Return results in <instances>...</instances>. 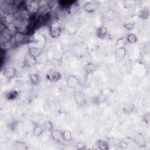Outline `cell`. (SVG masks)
I'll return each mask as SVG.
<instances>
[{
	"instance_id": "1",
	"label": "cell",
	"mask_w": 150,
	"mask_h": 150,
	"mask_svg": "<svg viewBox=\"0 0 150 150\" xmlns=\"http://www.w3.org/2000/svg\"><path fill=\"white\" fill-rule=\"evenodd\" d=\"M49 35L52 38H57L60 36L62 33L61 25L57 20L52 21L49 26Z\"/></svg>"
},
{
	"instance_id": "2",
	"label": "cell",
	"mask_w": 150,
	"mask_h": 150,
	"mask_svg": "<svg viewBox=\"0 0 150 150\" xmlns=\"http://www.w3.org/2000/svg\"><path fill=\"white\" fill-rule=\"evenodd\" d=\"M13 39L15 46H18L26 43L28 41V34L16 30L13 34Z\"/></svg>"
},
{
	"instance_id": "3",
	"label": "cell",
	"mask_w": 150,
	"mask_h": 150,
	"mask_svg": "<svg viewBox=\"0 0 150 150\" xmlns=\"http://www.w3.org/2000/svg\"><path fill=\"white\" fill-rule=\"evenodd\" d=\"M73 98L76 103L79 106H84L87 103V99L86 95L81 91H75L73 93Z\"/></svg>"
},
{
	"instance_id": "4",
	"label": "cell",
	"mask_w": 150,
	"mask_h": 150,
	"mask_svg": "<svg viewBox=\"0 0 150 150\" xmlns=\"http://www.w3.org/2000/svg\"><path fill=\"white\" fill-rule=\"evenodd\" d=\"M46 77L47 80L51 82H56L59 81L62 78V74L57 70H51L47 72Z\"/></svg>"
},
{
	"instance_id": "5",
	"label": "cell",
	"mask_w": 150,
	"mask_h": 150,
	"mask_svg": "<svg viewBox=\"0 0 150 150\" xmlns=\"http://www.w3.org/2000/svg\"><path fill=\"white\" fill-rule=\"evenodd\" d=\"M66 83L67 86L72 89L76 88L80 84V80L79 78L73 75H70L67 78Z\"/></svg>"
},
{
	"instance_id": "6",
	"label": "cell",
	"mask_w": 150,
	"mask_h": 150,
	"mask_svg": "<svg viewBox=\"0 0 150 150\" xmlns=\"http://www.w3.org/2000/svg\"><path fill=\"white\" fill-rule=\"evenodd\" d=\"M16 74V70L13 66H7L4 67L3 70L4 76L8 80L13 79Z\"/></svg>"
},
{
	"instance_id": "7",
	"label": "cell",
	"mask_w": 150,
	"mask_h": 150,
	"mask_svg": "<svg viewBox=\"0 0 150 150\" xmlns=\"http://www.w3.org/2000/svg\"><path fill=\"white\" fill-rule=\"evenodd\" d=\"M38 63V60L36 57H33L29 54H27L23 60V66L25 67H32L35 66Z\"/></svg>"
},
{
	"instance_id": "8",
	"label": "cell",
	"mask_w": 150,
	"mask_h": 150,
	"mask_svg": "<svg viewBox=\"0 0 150 150\" xmlns=\"http://www.w3.org/2000/svg\"><path fill=\"white\" fill-rule=\"evenodd\" d=\"M98 8V4L96 2H87L83 6V9L88 13L95 12Z\"/></svg>"
},
{
	"instance_id": "9",
	"label": "cell",
	"mask_w": 150,
	"mask_h": 150,
	"mask_svg": "<svg viewBox=\"0 0 150 150\" xmlns=\"http://www.w3.org/2000/svg\"><path fill=\"white\" fill-rule=\"evenodd\" d=\"M134 142L141 147H145L146 145V140L145 136L141 133H137L134 137Z\"/></svg>"
},
{
	"instance_id": "10",
	"label": "cell",
	"mask_w": 150,
	"mask_h": 150,
	"mask_svg": "<svg viewBox=\"0 0 150 150\" xmlns=\"http://www.w3.org/2000/svg\"><path fill=\"white\" fill-rule=\"evenodd\" d=\"M42 53V49L40 47H36V46H30L28 49V54L29 55L38 57Z\"/></svg>"
},
{
	"instance_id": "11",
	"label": "cell",
	"mask_w": 150,
	"mask_h": 150,
	"mask_svg": "<svg viewBox=\"0 0 150 150\" xmlns=\"http://www.w3.org/2000/svg\"><path fill=\"white\" fill-rule=\"evenodd\" d=\"M99 66L97 64L94 63H88L86 64L84 67V71L87 74H91L95 72L97 69L98 68Z\"/></svg>"
},
{
	"instance_id": "12",
	"label": "cell",
	"mask_w": 150,
	"mask_h": 150,
	"mask_svg": "<svg viewBox=\"0 0 150 150\" xmlns=\"http://www.w3.org/2000/svg\"><path fill=\"white\" fill-rule=\"evenodd\" d=\"M50 135L52 139L56 142H60L63 140L62 132L57 129H53L50 131Z\"/></svg>"
},
{
	"instance_id": "13",
	"label": "cell",
	"mask_w": 150,
	"mask_h": 150,
	"mask_svg": "<svg viewBox=\"0 0 150 150\" xmlns=\"http://www.w3.org/2000/svg\"><path fill=\"white\" fill-rule=\"evenodd\" d=\"M127 50L125 47L117 48L115 51V56L117 59H123L127 55Z\"/></svg>"
},
{
	"instance_id": "14",
	"label": "cell",
	"mask_w": 150,
	"mask_h": 150,
	"mask_svg": "<svg viewBox=\"0 0 150 150\" xmlns=\"http://www.w3.org/2000/svg\"><path fill=\"white\" fill-rule=\"evenodd\" d=\"M96 34L97 37L100 39H104L108 35V29L105 26H101L97 29Z\"/></svg>"
},
{
	"instance_id": "15",
	"label": "cell",
	"mask_w": 150,
	"mask_h": 150,
	"mask_svg": "<svg viewBox=\"0 0 150 150\" xmlns=\"http://www.w3.org/2000/svg\"><path fill=\"white\" fill-rule=\"evenodd\" d=\"M5 97L8 100H14L19 97V92L16 90H11L6 93Z\"/></svg>"
},
{
	"instance_id": "16",
	"label": "cell",
	"mask_w": 150,
	"mask_h": 150,
	"mask_svg": "<svg viewBox=\"0 0 150 150\" xmlns=\"http://www.w3.org/2000/svg\"><path fill=\"white\" fill-rule=\"evenodd\" d=\"M96 145L98 148L101 150H107L110 148L109 144L105 140L103 139H98L96 141Z\"/></svg>"
},
{
	"instance_id": "17",
	"label": "cell",
	"mask_w": 150,
	"mask_h": 150,
	"mask_svg": "<svg viewBox=\"0 0 150 150\" xmlns=\"http://www.w3.org/2000/svg\"><path fill=\"white\" fill-rule=\"evenodd\" d=\"M80 9V5L79 4L74 1L68 8H67V12L69 14L73 15L76 13Z\"/></svg>"
},
{
	"instance_id": "18",
	"label": "cell",
	"mask_w": 150,
	"mask_h": 150,
	"mask_svg": "<svg viewBox=\"0 0 150 150\" xmlns=\"http://www.w3.org/2000/svg\"><path fill=\"white\" fill-rule=\"evenodd\" d=\"M31 83L33 85H38L40 82V77L37 73H33L29 77Z\"/></svg>"
},
{
	"instance_id": "19",
	"label": "cell",
	"mask_w": 150,
	"mask_h": 150,
	"mask_svg": "<svg viewBox=\"0 0 150 150\" xmlns=\"http://www.w3.org/2000/svg\"><path fill=\"white\" fill-rule=\"evenodd\" d=\"M107 96L105 94L101 93L98 95L96 97H95L94 101L96 104H101L104 103L107 100Z\"/></svg>"
},
{
	"instance_id": "20",
	"label": "cell",
	"mask_w": 150,
	"mask_h": 150,
	"mask_svg": "<svg viewBox=\"0 0 150 150\" xmlns=\"http://www.w3.org/2000/svg\"><path fill=\"white\" fill-rule=\"evenodd\" d=\"M43 131H44L43 127L38 124L35 125L33 128V134L36 137L40 136L43 133Z\"/></svg>"
},
{
	"instance_id": "21",
	"label": "cell",
	"mask_w": 150,
	"mask_h": 150,
	"mask_svg": "<svg viewBox=\"0 0 150 150\" xmlns=\"http://www.w3.org/2000/svg\"><path fill=\"white\" fill-rule=\"evenodd\" d=\"M139 18L143 19H146L149 16V11L148 9H144L139 11Z\"/></svg>"
},
{
	"instance_id": "22",
	"label": "cell",
	"mask_w": 150,
	"mask_h": 150,
	"mask_svg": "<svg viewBox=\"0 0 150 150\" xmlns=\"http://www.w3.org/2000/svg\"><path fill=\"white\" fill-rule=\"evenodd\" d=\"M127 40L129 43H131V44L135 43L138 40V38L135 34L131 33L128 35L127 37Z\"/></svg>"
},
{
	"instance_id": "23",
	"label": "cell",
	"mask_w": 150,
	"mask_h": 150,
	"mask_svg": "<svg viewBox=\"0 0 150 150\" xmlns=\"http://www.w3.org/2000/svg\"><path fill=\"white\" fill-rule=\"evenodd\" d=\"M63 139L66 141H70L71 140V133L69 131H64L62 132Z\"/></svg>"
},
{
	"instance_id": "24",
	"label": "cell",
	"mask_w": 150,
	"mask_h": 150,
	"mask_svg": "<svg viewBox=\"0 0 150 150\" xmlns=\"http://www.w3.org/2000/svg\"><path fill=\"white\" fill-rule=\"evenodd\" d=\"M135 108V107L133 104H127L125 107H124L123 108V110L124 112L126 113H131L134 110Z\"/></svg>"
},
{
	"instance_id": "25",
	"label": "cell",
	"mask_w": 150,
	"mask_h": 150,
	"mask_svg": "<svg viewBox=\"0 0 150 150\" xmlns=\"http://www.w3.org/2000/svg\"><path fill=\"white\" fill-rule=\"evenodd\" d=\"M15 146H16L15 148L16 149H26L28 148L24 142L20 141L16 142L15 144Z\"/></svg>"
},
{
	"instance_id": "26",
	"label": "cell",
	"mask_w": 150,
	"mask_h": 150,
	"mask_svg": "<svg viewBox=\"0 0 150 150\" xmlns=\"http://www.w3.org/2000/svg\"><path fill=\"white\" fill-rule=\"evenodd\" d=\"M124 45H125V40H124V39L122 38H119L116 41L115 47L117 48H119V47H124Z\"/></svg>"
},
{
	"instance_id": "27",
	"label": "cell",
	"mask_w": 150,
	"mask_h": 150,
	"mask_svg": "<svg viewBox=\"0 0 150 150\" xmlns=\"http://www.w3.org/2000/svg\"><path fill=\"white\" fill-rule=\"evenodd\" d=\"M43 129L44 130H48V131H51L53 129V124L50 121H46L45 122V124H43Z\"/></svg>"
},
{
	"instance_id": "28",
	"label": "cell",
	"mask_w": 150,
	"mask_h": 150,
	"mask_svg": "<svg viewBox=\"0 0 150 150\" xmlns=\"http://www.w3.org/2000/svg\"><path fill=\"white\" fill-rule=\"evenodd\" d=\"M134 26H135V24L132 23H127L124 25V28L127 30H131L132 29H134Z\"/></svg>"
},
{
	"instance_id": "29",
	"label": "cell",
	"mask_w": 150,
	"mask_h": 150,
	"mask_svg": "<svg viewBox=\"0 0 150 150\" xmlns=\"http://www.w3.org/2000/svg\"><path fill=\"white\" fill-rule=\"evenodd\" d=\"M76 146H77V149H86V145H85V144H84L82 142H78Z\"/></svg>"
},
{
	"instance_id": "30",
	"label": "cell",
	"mask_w": 150,
	"mask_h": 150,
	"mask_svg": "<svg viewBox=\"0 0 150 150\" xmlns=\"http://www.w3.org/2000/svg\"><path fill=\"white\" fill-rule=\"evenodd\" d=\"M118 146L121 148H122V149H125L127 147V144L124 142V141H121L118 144Z\"/></svg>"
}]
</instances>
